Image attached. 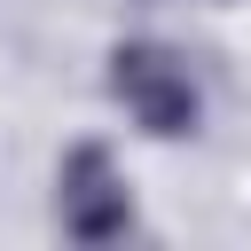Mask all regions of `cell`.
Masks as SVG:
<instances>
[{"label": "cell", "mask_w": 251, "mask_h": 251, "mask_svg": "<svg viewBox=\"0 0 251 251\" xmlns=\"http://www.w3.org/2000/svg\"><path fill=\"white\" fill-rule=\"evenodd\" d=\"M110 94H118L126 118H133L141 133H157V141H180V133H196V118H204V94H196L188 63H180L173 47H157V39L110 47Z\"/></svg>", "instance_id": "1"}, {"label": "cell", "mask_w": 251, "mask_h": 251, "mask_svg": "<svg viewBox=\"0 0 251 251\" xmlns=\"http://www.w3.org/2000/svg\"><path fill=\"white\" fill-rule=\"evenodd\" d=\"M55 212H63V227H71L78 243H110V235L133 227V196H126V173L110 165V149L78 141V149L63 157V173H55Z\"/></svg>", "instance_id": "2"}]
</instances>
